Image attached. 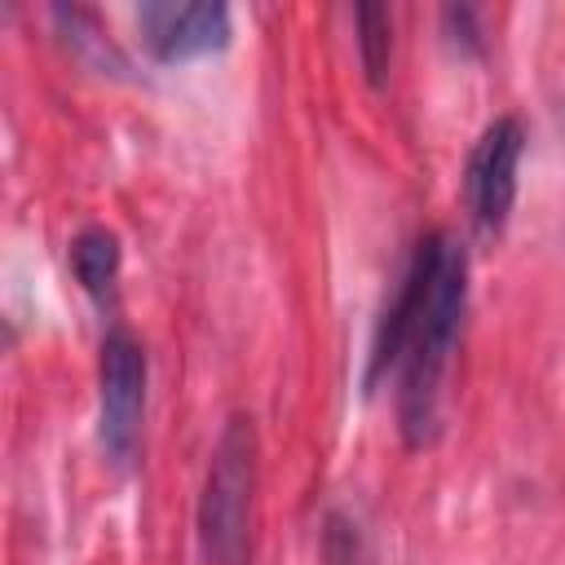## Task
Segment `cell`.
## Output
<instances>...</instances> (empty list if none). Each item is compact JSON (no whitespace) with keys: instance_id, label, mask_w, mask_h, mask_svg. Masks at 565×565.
I'll list each match as a JSON object with an SVG mask.
<instances>
[{"instance_id":"obj_1","label":"cell","mask_w":565,"mask_h":565,"mask_svg":"<svg viewBox=\"0 0 565 565\" xmlns=\"http://www.w3.org/2000/svg\"><path fill=\"white\" fill-rule=\"evenodd\" d=\"M468 300V256L450 234H428L411 269L402 278V291L393 296L375 349L366 384H375L388 366H397V419L406 446H433L441 428V384L450 366V349L463 322Z\"/></svg>"},{"instance_id":"obj_2","label":"cell","mask_w":565,"mask_h":565,"mask_svg":"<svg viewBox=\"0 0 565 565\" xmlns=\"http://www.w3.org/2000/svg\"><path fill=\"white\" fill-rule=\"evenodd\" d=\"M252 499H256V428L230 415L199 490V552L207 565H252Z\"/></svg>"},{"instance_id":"obj_3","label":"cell","mask_w":565,"mask_h":565,"mask_svg":"<svg viewBox=\"0 0 565 565\" xmlns=\"http://www.w3.org/2000/svg\"><path fill=\"white\" fill-rule=\"evenodd\" d=\"M102 384V411H97V437L106 459L128 463L141 437V411H146V353L128 331H110L102 340L97 362Z\"/></svg>"},{"instance_id":"obj_4","label":"cell","mask_w":565,"mask_h":565,"mask_svg":"<svg viewBox=\"0 0 565 565\" xmlns=\"http://www.w3.org/2000/svg\"><path fill=\"white\" fill-rule=\"evenodd\" d=\"M521 150H525V128L512 115L494 119L472 146V159H468V207H472V221L481 225V234H499L508 225V212H512V199H516Z\"/></svg>"},{"instance_id":"obj_5","label":"cell","mask_w":565,"mask_h":565,"mask_svg":"<svg viewBox=\"0 0 565 565\" xmlns=\"http://www.w3.org/2000/svg\"><path fill=\"white\" fill-rule=\"evenodd\" d=\"M141 40L159 62H185V57H203L230 44V9L212 4V0H190V4H141L137 13Z\"/></svg>"},{"instance_id":"obj_6","label":"cell","mask_w":565,"mask_h":565,"mask_svg":"<svg viewBox=\"0 0 565 565\" xmlns=\"http://www.w3.org/2000/svg\"><path fill=\"white\" fill-rule=\"evenodd\" d=\"M71 269L79 278V287L88 296H106L115 274H119V243L110 230H84L75 243H71Z\"/></svg>"},{"instance_id":"obj_7","label":"cell","mask_w":565,"mask_h":565,"mask_svg":"<svg viewBox=\"0 0 565 565\" xmlns=\"http://www.w3.org/2000/svg\"><path fill=\"white\" fill-rule=\"evenodd\" d=\"M388 49H393V22L384 4H358V53H362V71L366 79L380 88L384 71H388Z\"/></svg>"},{"instance_id":"obj_8","label":"cell","mask_w":565,"mask_h":565,"mask_svg":"<svg viewBox=\"0 0 565 565\" xmlns=\"http://www.w3.org/2000/svg\"><path fill=\"white\" fill-rule=\"evenodd\" d=\"M53 18H57V26H62V35H66V44L75 49V53H97V66H110V71H124V57H119V49L106 40V31L97 26V18L88 13V9H53Z\"/></svg>"},{"instance_id":"obj_9","label":"cell","mask_w":565,"mask_h":565,"mask_svg":"<svg viewBox=\"0 0 565 565\" xmlns=\"http://www.w3.org/2000/svg\"><path fill=\"white\" fill-rule=\"evenodd\" d=\"M322 565H371L366 539H362L353 516H344V512L327 516V525H322Z\"/></svg>"}]
</instances>
